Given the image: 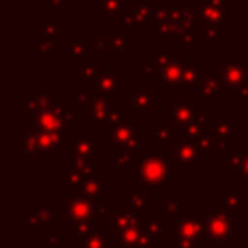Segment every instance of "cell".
<instances>
[{
    "mask_svg": "<svg viewBox=\"0 0 248 248\" xmlns=\"http://www.w3.org/2000/svg\"><path fill=\"white\" fill-rule=\"evenodd\" d=\"M201 217L213 243H231V240L240 234V224L231 219V211L228 209V206H211Z\"/></svg>",
    "mask_w": 248,
    "mask_h": 248,
    "instance_id": "cell-1",
    "label": "cell"
},
{
    "mask_svg": "<svg viewBox=\"0 0 248 248\" xmlns=\"http://www.w3.org/2000/svg\"><path fill=\"white\" fill-rule=\"evenodd\" d=\"M140 189L156 190L169 182L170 162L156 152H140Z\"/></svg>",
    "mask_w": 248,
    "mask_h": 248,
    "instance_id": "cell-2",
    "label": "cell"
},
{
    "mask_svg": "<svg viewBox=\"0 0 248 248\" xmlns=\"http://www.w3.org/2000/svg\"><path fill=\"white\" fill-rule=\"evenodd\" d=\"M16 143L22 146L26 160H45L49 152H62L63 143L51 133L39 131L36 128L24 129L21 136L16 138Z\"/></svg>",
    "mask_w": 248,
    "mask_h": 248,
    "instance_id": "cell-3",
    "label": "cell"
},
{
    "mask_svg": "<svg viewBox=\"0 0 248 248\" xmlns=\"http://www.w3.org/2000/svg\"><path fill=\"white\" fill-rule=\"evenodd\" d=\"M65 213L63 221H99L104 213H107L106 207L100 204L99 199H90L80 194V190H70V196L62 201Z\"/></svg>",
    "mask_w": 248,
    "mask_h": 248,
    "instance_id": "cell-4",
    "label": "cell"
},
{
    "mask_svg": "<svg viewBox=\"0 0 248 248\" xmlns=\"http://www.w3.org/2000/svg\"><path fill=\"white\" fill-rule=\"evenodd\" d=\"M216 75L223 80L224 89L231 92L233 99H238V93L248 83V60L226 62L216 68Z\"/></svg>",
    "mask_w": 248,
    "mask_h": 248,
    "instance_id": "cell-5",
    "label": "cell"
},
{
    "mask_svg": "<svg viewBox=\"0 0 248 248\" xmlns=\"http://www.w3.org/2000/svg\"><path fill=\"white\" fill-rule=\"evenodd\" d=\"M34 128L39 129V131L56 135L63 145H66V143L70 141L68 123H66V121L62 117V114H60V106H55V104H53L49 109L36 114L34 116Z\"/></svg>",
    "mask_w": 248,
    "mask_h": 248,
    "instance_id": "cell-6",
    "label": "cell"
},
{
    "mask_svg": "<svg viewBox=\"0 0 248 248\" xmlns=\"http://www.w3.org/2000/svg\"><path fill=\"white\" fill-rule=\"evenodd\" d=\"M172 243H179V241H194V243L201 245V238L206 233V226L201 216H186L179 217L177 221L172 223Z\"/></svg>",
    "mask_w": 248,
    "mask_h": 248,
    "instance_id": "cell-7",
    "label": "cell"
},
{
    "mask_svg": "<svg viewBox=\"0 0 248 248\" xmlns=\"http://www.w3.org/2000/svg\"><path fill=\"white\" fill-rule=\"evenodd\" d=\"M170 158L182 167H201V150L196 138L177 136V141L170 145Z\"/></svg>",
    "mask_w": 248,
    "mask_h": 248,
    "instance_id": "cell-8",
    "label": "cell"
},
{
    "mask_svg": "<svg viewBox=\"0 0 248 248\" xmlns=\"http://www.w3.org/2000/svg\"><path fill=\"white\" fill-rule=\"evenodd\" d=\"M140 123L131 121L126 123L123 121L117 124L116 128L110 129V141L117 152H135L140 146V136H138Z\"/></svg>",
    "mask_w": 248,
    "mask_h": 248,
    "instance_id": "cell-9",
    "label": "cell"
},
{
    "mask_svg": "<svg viewBox=\"0 0 248 248\" xmlns=\"http://www.w3.org/2000/svg\"><path fill=\"white\" fill-rule=\"evenodd\" d=\"M196 112H194V99L192 97H180L177 100L175 107L170 112V128L173 133L180 131L194 119Z\"/></svg>",
    "mask_w": 248,
    "mask_h": 248,
    "instance_id": "cell-10",
    "label": "cell"
},
{
    "mask_svg": "<svg viewBox=\"0 0 248 248\" xmlns=\"http://www.w3.org/2000/svg\"><path fill=\"white\" fill-rule=\"evenodd\" d=\"M93 83H95L97 92L102 97H107V99H114L117 90L124 89V83L116 80V68L114 66H104V68H100L99 77H97Z\"/></svg>",
    "mask_w": 248,
    "mask_h": 248,
    "instance_id": "cell-11",
    "label": "cell"
},
{
    "mask_svg": "<svg viewBox=\"0 0 248 248\" xmlns=\"http://www.w3.org/2000/svg\"><path fill=\"white\" fill-rule=\"evenodd\" d=\"M110 104L107 99H97L93 102L87 104L83 107V119L89 121L95 129H102L104 128V121H106L107 114H109Z\"/></svg>",
    "mask_w": 248,
    "mask_h": 248,
    "instance_id": "cell-12",
    "label": "cell"
},
{
    "mask_svg": "<svg viewBox=\"0 0 248 248\" xmlns=\"http://www.w3.org/2000/svg\"><path fill=\"white\" fill-rule=\"evenodd\" d=\"M184 68H186V62L179 58H172V62L169 63L165 70L158 75H155V82L162 83L163 90H170V89H177L180 82V77L184 73Z\"/></svg>",
    "mask_w": 248,
    "mask_h": 248,
    "instance_id": "cell-13",
    "label": "cell"
},
{
    "mask_svg": "<svg viewBox=\"0 0 248 248\" xmlns=\"http://www.w3.org/2000/svg\"><path fill=\"white\" fill-rule=\"evenodd\" d=\"M155 17V7L148 0H138V4L131 5V12L126 16V24L131 28H143Z\"/></svg>",
    "mask_w": 248,
    "mask_h": 248,
    "instance_id": "cell-14",
    "label": "cell"
},
{
    "mask_svg": "<svg viewBox=\"0 0 248 248\" xmlns=\"http://www.w3.org/2000/svg\"><path fill=\"white\" fill-rule=\"evenodd\" d=\"M213 123L214 121L209 119V114L204 112V114H196L194 119L187 124L186 128L180 129V131L173 133V136H189V138H199L202 135H209L211 128H213Z\"/></svg>",
    "mask_w": 248,
    "mask_h": 248,
    "instance_id": "cell-15",
    "label": "cell"
},
{
    "mask_svg": "<svg viewBox=\"0 0 248 248\" xmlns=\"http://www.w3.org/2000/svg\"><path fill=\"white\" fill-rule=\"evenodd\" d=\"M211 133L217 140V152H223L224 155L233 152V123L230 121H221V123H213Z\"/></svg>",
    "mask_w": 248,
    "mask_h": 248,
    "instance_id": "cell-16",
    "label": "cell"
},
{
    "mask_svg": "<svg viewBox=\"0 0 248 248\" xmlns=\"http://www.w3.org/2000/svg\"><path fill=\"white\" fill-rule=\"evenodd\" d=\"M53 97H55V92L53 90H46V92L39 93L38 97L24 99V110L26 112H31L32 117H34L36 114L43 112V110L49 109L53 106Z\"/></svg>",
    "mask_w": 248,
    "mask_h": 248,
    "instance_id": "cell-17",
    "label": "cell"
},
{
    "mask_svg": "<svg viewBox=\"0 0 248 248\" xmlns=\"http://www.w3.org/2000/svg\"><path fill=\"white\" fill-rule=\"evenodd\" d=\"M143 231H145V223H141L140 219H136L129 228L117 231V240H119V243L123 245V247L136 248V243H138V240L143 234Z\"/></svg>",
    "mask_w": 248,
    "mask_h": 248,
    "instance_id": "cell-18",
    "label": "cell"
},
{
    "mask_svg": "<svg viewBox=\"0 0 248 248\" xmlns=\"http://www.w3.org/2000/svg\"><path fill=\"white\" fill-rule=\"evenodd\" d=\"M80 194H83L85 197H90V199H104L109 194V187H107L106 182L99 179H85V182L80 187Z\"/></svg>",
    "mask_w": 248,
    "mask_h": 248,
    "instance_id": "cell-19",
    "label": "cell"
},
{
    "mask_svg": "<svg viewBox=\"0 0 248 248\" xmlns=\"http://www.w3.org/2000/svg\"><path fill=\"white\" fill-rule=\"evenodd\" d=\"M131 100H133V114L143 112L148 107H152L153 100H155V90L152 89H138L131 92Z\"/></svg>",
    "mask_w": 248,
    "mask_h": 248,
    "instance_id": "cell-20",
    "label": "cell"
},
{
    "mask_svg": "<svg viewBox=\"0 0 248 248\" xmlns=\"http://www.w3.org/2000/svg\"><path fill=\"white\" fill-rule=\"evenodd\" d=\"M107 247V231L97 230L78 236V248H106Z\"/></svg>",
    "mask_w": 248,
    "mask_h": 248,
    "instance_id": "cell-21",
    "label": "cell"
},
{
    "mask_svg": "<svg viewBox=\"0 0 248 248\" xmlns=\"http://www.w3.org/2000/svg\"><path fill=\"white\" fill-rule=\"evenodd\" d=\"M233 14L224 12L223 9L211 7V5H202V21L206 24H216V26H224L226 21H231Z\"/></svg>",
    "mask_w": 248,
    "mask_h": 248,
    "instance_id": "cell-22",
    "label": "cell"
},
{
    "mask_svg": "<svg viewBox=\"0 0 248 248\" xmlns=\"http://www.w3.org/2000/svg\"><path fill=\"white\" fill-rule=\"evenodd\" d=\"M197 82H201V72L194 66L192 58L186 60V68H184V73H182V77H180V82H179V85H177V89L187 90L196 85Z\"/></svg>",
    "mask_w": 248,
    "mask_h": 248,
    "instance_id": "cell-23",
    "label": "cell"
},
{
    "mask_svg": "<svg viewBox=\"0 0 248 248\" xmlns=\"http://www.w3.org/2000/svg\"><path fill=\"white\" fill-rule=\"evenodd\" d=\"M172 62V56H170V53H156L153 58H150L148 62H146V66L141 70L143 75H150V73H153V77L158 75V73H162L163 70L169 66V63Z\"/></svg>",
    "mask_w": 248,
    "mask_h": 248,
    "instance_id": "cell-24",
    "label": "cell"
},
{
    "mask_svg": "<svg viewBox=\"0 0 248 248\" xmlns=\"http://www.w3.org/2000/svg\"><path fill=\"white\" fill-rule=\"evenodd\" d=\"M100 11L110 21L126 19V16H124V0H100Z\"/></svg>",
    "mask_w": 248,
    "mask_h": 248,
    "instance_id": "cell-25",
    "label": "cell"
},
{
    "mask_svg": "<svg viewBox=\"0 0 248 248\" xmlns=\"http://www.w3.org/2000/svg\"><path fill=\"white\" fill-rule=\"evenodd\" d=\"M124 206L128 207L133 214H143L146 213V190L138 189L128 197V199H124Z\"/></svg>",
    "mask_w": 248,
    "mask_h": 248,
    "instance_id": "cell-26",
    "label": "cell"
},
{
    "mask_svg": "<svg viewBox=\"0 0 248 248\" xmlns=\"http://www.w3.org/2000/svg\"><path fill=\"white\" fill-rule=\"evenodd\" d=\"M68 46H70V58L72 60L82 58L85 53H89L93 49V46L89 45V43L85 41V38H83V36H78V34L70 36Z\"/></svg>",
    "mask_w": 248,
    "mask_h": 248,
    "instance_id": "cell-27",
    "label": "cell"
},
{
    "mask_svg": "<svg viewBox=\"0 0 248 248\" xmlns=\"http://www.w3.org/2000/svg\"><path fill=\"white\" fill-rule=\"evenodd\" d=\"M95 153V143L90 138H80L72 146V155L73 158H87L92 160V155Z\"/></svg>",
    "mask_w": 248,
    "mask_h": 248,
    "instance_id": "cell-28",
    "label": "cell"
},
{
    "mask_svg": "<svg viewBox=\"0 0 248 248\" xmlns=\"http://www.w3.org/2000/svg\"><path fill=\"white\" fill-rule=\"evenodd\" d=\"M201 95L202 97H216L217 92L224 87L223 80L219 78L217 75H204L201 78Z\"/></svg>",
    "mask_w": 248,
    "mask_h": 248,
    "instance_id": "cell-29",
    "label": "cell"
},
{
    "mask_svg": "<svg viewBox=\"0 0 248 248\" xmlns=\"http://www.w3.org/2000/svg\"><path fill=\"white\" fill-rule=\"evenodd\" d=\"M39 39H55L62 36L63 22L62 21H39Z\"/></svg>",
    "mask_w": 248,
    "mask_h": 248,
    "instance_id": "cell-30",
    "label": "cell"
},
{
    "mask_svg": "<svg viewBox=\"0 0 248 248\" xmlns=\"http://www.w3.org/2000/svg\"><path fill=\"white\" fill-rule=\"evenodd\" d=\"M100 70L97 68L95 65H93V60L92 58H85L82 63V66H78L77 68V80H78L80 83L82 82H95V78L99 77Z\"/></svg>",
    "mask_w": 248,
    "mask_h": 248,
    "instance_id": "cell-31",
    "label": "cell"
},
{
    "mask_svg": "<svg viewBox=\"0 0 248 248\" xmlns=\"http://www.w3.org/2000/svg\"><path fill=\"white\" fill-rule=\"evenodd\" d=\"M133 48V39L129 34H126L124 28H117L112 36V51H131Z\"/></svg>",
    "mask_w": 248,
    "mask_h": 248,
    "instance_id": "cell-32",
    "label": "cell"
},
{
    "mask_svg": "<svg viewBox=\"0 0 248 248\" xmlns=\"http://www.w3.org/2000/svg\"><path fill=\"white\" fill-rule=\"evenodd\" d=\"M124 121V107L123 106H110L109 114H107L106 121H104L102 129H114L117 124Z\"/></svg>",
    "mask_w": 248,
    "mask_h": 248,
    "instance_id": "cell-33",
    "label": "cell"
},
{
    "mask_svg": "<svg viewBox=\"0 0 248 248\" xmlns=\"http://www.w3.org/2000/svg\"><path fill=\"white\" fill-rule=\"evenodd\" d=\"M224 199H226V206L231 213H240L241 207H245L248 204L245 197H241L236 192H230V190H224Z\"/></svg>",
    "mask_w": 248,
    "mask_h": 248,
    "instance_id": "cell-34",
    "label": "cell"
},
{
    "mask_svg": "<svg viewBox=\"0 0 248 248\" xmlns=\"http://www.w3.org/2000/svg\"><path fill=\"white\" fill-rule=\"evenodd\" d=\"M153 136H155V141L158 143V145H170V140H172V136H173V131H172V128H170L169 121L163 123L160 128H156L155 131H153Z\"/></svg>",
    "mask_w": 248,
    "mask_h": 248,
    "instance_id": "cell-35",
    "label": "cell"
},
{
    "mask_svg": "<svg viewBox=\"0 0 248 248\" xmlns=\"http://www.w3.org/2000/svg\"><path fill=\"white\" fill-rule=\"evenodd\" d=\"M31 213L36 214V217L39 219L41 226H46V228H51V221H53V207H48V206H34L31 209Z\"/></svg>",
    "mask_w": 248,
    "mask_h": 248,
    "instance_id": "cell-36",
    "label": "cell"
},
{
    "mask_svg": "<svg viewBox=\"0 0 248 248\" xmlns=\"http://www.w3.org/2000/svg\"><path fill=\"white\" fill-rule=\"evenodd\" d=\"M197 146H199L201 152L204 153H211V152H217V140L213 133L209 135H202L197 138Z\"/></svg>",
    "mask_w": 248,
    "mask_h": 248,
    "instance_id": "cell-37",
    "label": "cell"
},
{
    "mask_svg": "<svg viewBox=\"0 0 248 248\" xmlns=\"http://www.w3.org/2000/svg\"><path fill=\"white\" fill-rule=\"evenodd\" d=\"M62 180L65 184H68L72 190H78L80 187H82V184L85 182V175H83L82 172H78V170L72 169V172H68L66 175H63Z\"/></svg>",
    "mask_w": 248,
    "mask_h": 248,
    "instance_id": "cell-38",
    "label": "cell"
},
{
    "mask_svg": "<svg viewBox=\"0 0 248 248\" xmlns=\"http://www.w3.org/2000/svg\"><path fill=\"white\" fill-rule=\"evenodd\" d=\"M201 28H202V34L207 38V41H216V39L223 38L224 36V26H216V24H206V22H201Z\"/></svg>",
    "mask_w": 248,
    "mask_h": 248,
    "instance_id": "cell-39",
    "label": "cell"
},
{
    "mask_svg": "<svg viewBox=\"0 0 248 248\" xmlns=\"http://www.w3.org/2000/svg\"><path fill=\"white\" fill-rule=\"evenodd\" d=\"M241 160H243V153L230 152V153H226V155H224V165L230 167L231 172H233L234 175H240Z\"/></svg>",
    "mask_w": 248,
    "mask_h": 248,
    "instance_id": "cell-40",
    "label": "cell"
},
{
    "mask_svg": "<svg viewBox=\"0 0 248 248\" xmlns=\"http://www.w3.org/2000/svg\"><path fill=\"white\" fill-rule=\"evenodd\" d=\"M156 34L160 36H173V34H179V24L169 19V21H162V22H156V28H155Z\"/></svg>",
    "mask_w": 248,
    "mask_h": 248,
    "instance_id": "cell-41",
    "label": "cell"
},
{
    "mask_svg": "<svg viewBox=\"0 0 248 248\" xmlns=\"http://www.w3.org/2000/svg\"><path fill=\"white\" fill-rule=\"evenodd\" d=\"M53 48H55V39H39L38 43L31 45V49L38 53L39 58H46Z\"/></svg>",
    "mask_w": 248,
    "mask_h": 248,
    "instance_id": "cell-42",
    "label": "cell"
},
{
    "mask_svg": "<svg viewBox=\"0 0 248 248\" xmlns=\"http://www.w3.org/2000/svg\"><path fill=\"white\" fill-rule=\"evenodd\" d=\"M184 17H186L187 22L202 21V5H184Z\"/></svg>",
    "mask_w": 248,
    "mask_h": 248,
    "instance_id": "cell-43",
    "label": "cell"
},
{
    "mask_svg": "<svg viewBox=\"0 0 248 248\" xmlns=\"http://www.w3.org/2000/svg\"><path fill=\"white\" fill-rule=\"evenodd\" d=\"M97 99H102V95H100L95 89L78 90V92H77V102H78L80 106H87V104L93 102V100H97Z\"/></svg>",
    "mask_w": 248,
    "mask_h": 248,
    "instance_id": "cell-44",
    "label": "cell"
},
{
    "mask_svg": "<svg viewBox=\"0 0 248 248\" xmlns=\"http://www.w3.org/2000/svg\"><path fill=\"white\" fill-rule=\"evenodd\" d=\"M162 206H163V211H165L167 214H175V216H179V217L186 216V207H184L182 204L177 202V201L163 199L162 201Z\"/></svg>",
    "mask_w": 248,
    "mask_h": 248,
    "instance_id": "cell-45",
    "label": "cell"
},
{
    "mask_svg": "<svg viewBox=\"0 0 248 248\" xmlns=\"http://www.w3.org/2000/svg\"><path fill=\"white\" fill-rule=\"evenodd\" d=\"M90 45L97 51H112V38L109 36H93Z\"/></svg>",
    "mask_w": 248,
    "mask_h": 248,
    "instance_id": "cell-46",
    "label": "cell"
},
{
    "mask_svg": "<svg viewBox=\"0 0 248 248\" xmlns=\"http://www.w3.org/2000/svg\"><path fill=\"white\" fill-rule=\"evenodd\" d=\"M90 228L87 221H70V234L72 236H82V234L89 233Z\"/></svg>",
    "mask_w": 248,
    "mask_h": 248,
    "instance_id": "cell-47",
    "label": "cell"
},
{
    "mask_svg": "<svg viewBox=\"0 0 248 248\" xmlns=\"http://www.w3.org/2000/svg\"><path fill=\"white\" fill-rule=\"evenodd\" d=\"M133 163L131 152H117L116 156V167L117 169H126Z\"/></svg>",
    "mask_w": 248,
    "mask_h": 248,
    "instance_id": "cell-48",
    "label": "cell"
},
{
    "mask_svg": "<svg viewBox=\"0 0 248 248\" xmlns=\"http://www.w3.org/2000/svg\"><path fill=\"white\" fill-rule=\"evenodd\" d=\"M170 12H172V7H169V5H158V7H155V17L153 19H155L156 22L169 21Z\"/></svg>",
    "mask_w": 248,
    "mask_h": 248,
    "instance_id": "cell-49",
    "label": "cell"
},
{
    "mask_svg": "<svg viewBox=\"0 0 248 248\" xmlns=\"http://www.w3.org/2000/svg\"><path fill=\"white\" fill-rule=\"evenodd\" d=\"M153 238L148 231H143V234L140 236L138 243H136V248H155V243H153Z\"/></svg>",
    "mask_w": 248,
    "mask_h": 248,
    "instance_id": "cell-50",
    "label": "cell"
},
{
    "mask_svg": "<svg viewBox=\"0 0 248 248\" xmlns=\"http://www.w3.org/2000/svg\"><path fill=\"white\" fill-rule=\"evenodd\" d=\"M145 231H148L152 236H160L162 234V224L156 223V221H146Z\"/></svg>",
    "mask_w": 248,
    "mask_h": 248,
    "instance_id": "cell-51",
    "label": "cell"
},
{
    "mask_svg": "<svg viewBox=\"0 0 248 248\" xmlns=\"http://www.w3.org/2000/svg\"><path fill=\"white\" fill-rule=\"evenodd\" d=\"M170 19H172L175 24H182L184 21H186V17H184V5H180V7H172V12H170Z\"/></svg>",
    "mask_w": 248,
    "mask_h": 248,
    "instance_id": "cell-52",
    "label": "cell"
},
{
    "mask_svg": "<svg viewBox=\"0 0 248 248\" xmlns=\"http://www.w3.org/2000/svg\"><path fill=\"white\" fill-rule=\"evenodd\" d=\"M240 180L248 184V150L243 153V160H241V170H240Z\"/></svg>",
    "mask_w": 248,
    "mask_h": 248,
    "instance_id": "cell-53",
    "label": "cell"
},
{
    "mask_svg": "<svg viewBox=\"0 0 248 248\" xmlns=\"http://www.w3.org/2000/svg\"><path fill=\"white\" fill-rule=\"evenodd\" d=\"M24 226L26 228H39L41 226V223H39V219L36 217L34 213H29L24 216Z\"/></svg>",
    "mask_w": 248,
    "mask_h": 248,
    "instance_id": "cell-54",
    "label": "cell"
},
{
    "mask_svg": "<svg viewBox=\"0 0 248 248\" xmlns=\"http://www.w3.org/2000/svg\"><path fill=\"white\" fill-rule=\"evenodd\" d=\"M48 4L55 12H62L63 5H68L70 0H48Z\"/></svg>",
    "mask_w": 248,
    "mask_h": 248,
    "instance_id": "cell-55",
    "label": "cell"
},
{
    "mask_svg": "<svg viewBox=\"0 0 248 248\" xmlns=\"http://www.w3.org/2000/svg\"><path fill=\"white\" fill-rule=\"evenodd\" d=\"M238 102H240V106H247L248 104V83L238 93Z\"/></svg>",
    "mask_w": 248,
    "mask_h": 248,
    "instance_id": "cell-56",
    "label": "cell"
},
{
    "mask_svg": "<svg viewBox=\"0 0 248 248\" xmlns=\"http://www.w3.org/2000/svg\"><path fill=\"white\" fill-rule=\"evenodd\" d=\"M201 5H211V7L224 9V0H201Z\"/></svg>",
    "mask_w": 248,
    "mask_h": 248,
    "instance_id": "cell-57",
    "label": "cell"
},
{
    "mask_svg": "<svg viewBox=\"0 0 248 248\" xmlns=\"http://www.w3.org/2000/svg\"><path fill=\"white\" fill-rule=\"evenodd\" d=\"M240 136H243V138H248V119L247 121H241V123H240Z\"/></svg>",
    "mask_w": 248,
    "mask_h": 248,
    "instance_id": "cell-58",
    "label": "cell"
},
{
    "mask_svg": "<svg viewBox=\"0 0 248 248\" xmlns=\"http://www.w3.org/2000/svg\"><path fill=\"white\" fill-rule=\"evenodd\" d=\"M217 248H230V243H219Z\"/></svg>",
    "mask_w": 248,
    "mask_h": 248,
    "instance_id": "cell-59",
    "label": "cell"
},
{
    "mask_svg": "<svg viewBox=\"0 0 248 248\" xmlns=\"http://www.w3.org/2000/svg\"><path fill=\"white\" fill-rule=\"evenodd\" d=\"M247 231H248V226H247Z\"/></svg>",
    "mask_w": 248,
    "mask_h": 248,
    "instance_id": "cell-60",
    "label": "cell"
}]
</instances>
